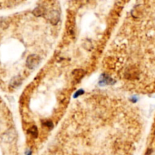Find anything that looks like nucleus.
Returning <instances> with one entry per match:
<instances>
[{
	"instance_id": "obj_1",
	"label": "nucleus",
	"mask_w": 155,
	"mask_h": 155,
	"mask_svg": "<svg viewBox=\"0 0 155 155\" xmlns=\"http://www.w3.org/2000/svg\"><path fill=\"white\" fill-rule=\"evenodd\" d=\"M40 58L38 55H36V54H32V55H30L27 59V66L29 68L34 69L36 67L38 66V64H39Z\"/></svg>"
},
{
	"instance_id": "obj_2",
	"label": "nucleus",
	"mask_w": 155,
	"mask_h": 155,
	"mask_svg": "<svg viewBox=\"0 0 155 155\" xmlns=\"http://www.w3.org/2000/svg\"><path fill=\"white\" fill-rule=\"evenodd\" d=\"M47 18L48 21L53 24H56L59 21L60 19V13L58 10H51L49 12H48Z\"/></svg>"
},
{
	"instance_id": "obj_3",
	"label": "nucleus",
	"mask_w": 155,
	"mask_h": 155,
	"mask_svg": "<svg viewBox=\"0 0 155 155\" xmlns=\"http://www.w3.org/2000/svg\"><path fill=\"white\" fill-rule=\"evenodd\" d=\"M17 134L15 130H9L8 131H7L6 133H5L2 136V140L5 142H11L12 141L15 140V139L16 138Z\"/></svg>"
},
{
	"instance_id": "obj_4",
	"label": "nucleus",
	"mask_w": 155,
	"mask_h": 155,
	"mask_svg": "<svg viewBox=\"0 0 155 155\" xmlns=\"http://www.w3.org/2000/svg\"><path fill=\"white\" fill-rule=\"evenodd\" d=\"M139 76V71L135 67H130L126 73V77L128 79H136Z\"/></svg>"
},
{
	"instance_id": "obj_5",
	"label": "nucleus",
	"mask_w": 155,
	"mask_h": 155,
	"mask_svg": "<svg viewBox=\"0 0 155 155\" xmlns=\"http://www.w3.org/2000/svg\"><path fill=\"white\" fill-rule=\"evenodd\" d=\"M21 82H22V80H21V77H16L11 80V83H10V86H11V88H13V89L17 88V87L21 85Z\"/></svg>"
},
{
	"instance_id": "obj_6",
	"label": "nucleus",
	"mask_w": 155,
	"mask_h": 155,
	"mask_svg": "<svg viewBox=\"0 0 155 155\" xmlns=\"http://www.w3.org/2000/svg\"><path fill=\"white\" fill-rule=\"evenodd\" d=\"M34 14L37 17L42 16L45 14V9L42 6H39L34 11Z\"/></svg>"
},
{
	"instance_id": "obj_7",
	"label": "nucleus",
	"mask_w": 155,
	"mask_h": 155,
	"mask_svg": "<svg viewBox=\"0 0 155 155\" xmlns=\"http://www.w3.org/2000/svg\"><path fill=\"white\" fill-rule=\"evenodd\" d=\"M28 132H29L30 134L32 135L34 138L37 137V136H38V130H37V128L36 126H32V127L28 130Z\"/></svg>"
},
{
	"instance_id": "obj_8",
	"label": "nucleus",
	"mask_w": 155,
	"mask_h": 155,
	"mask_svg": "<svg viewBox=\"0 0 155 155\" xmlns=\"http://www.w3.org/2000/svg\"><path fill=\"white\" fill-rule=\"evenodd\" d=\"M7 27H8V23L6 22V21L4 19H0V28L5 29Z\"/></svg>"
},
{
	"instance_id": "obj_9",
	"label": "nucleus",
	"mask_w": 155,
	"mask_h": 155,
	"mask_svg": "<svg viewBox=\"0 0 155 155\" xmlns=\"http://www.w3.org/2000/svg\"><path fill=\"white\" fill-rule=\"evenodd\" d=\"M45 126H48V127H50V128H51V127H52V123H51V122H47V123H45Z\"/></svg>"
},
{
	"instance_id": "obj_10",
	"label": "nucleus",
	"mask_w": 155,
	"mask_h": 155,
	"mask_svg": "<svg viewBox=\"0 0 155 155\" xmlns=\"http://www.w3.org/2000/svg\"><path fill=\"white\" fill-rule=\"evenodd\" d=\"M151 151H148L146 153V155H151Z\"/></svg>"
}]
</instances>
